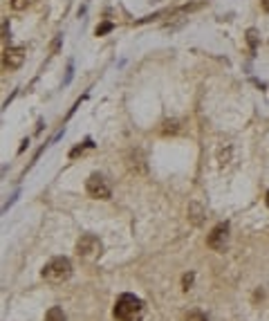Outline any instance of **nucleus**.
Here are the masks:
<instances>
[{
    "instance_id": "obj_1",
    "label": "nucleus",
    "mask_w": 269,
    "mask_h": 321,
    "mask_svg": "<svg viewBox=\"0 0 269 321\" xmlns=\"http://www.w3.org/2000/svg\"><path fill=\"white\" fill-rule=\"evenodd\" d=\"M117 321H142L144 317V301L139 296L123 292L119 299L115 301V310H112Z\"/></svg>"
},
{
    "instance_id": "obj_2",
    "label": "nucleus",
    "mask_w": 269,
    "mask_h": 321,
    "mask_svg": "<svg viewBox=\"0 0 269 321\" xmlns=\"http://www.w3.org/2000/svg\"><path fill=\"white\" fill-rule=\"evenodd\" d=\"M72 272H74V268L68 256H54L52 261L43 268L41 276L45 281H49V283H63V281H68L70 276H72Z\"/></svg>"
},
{
    "instance_id": "obj_3",
    "label": "nucleus",
    "mask_w": 269,
    "mask_h": 321,
    "mask_svg": "<svg viewBox=\"0 0 269 321\" xmlns=\"http://www.w3.org/2000/svg\"><path fill=\"white\" fill-rule=\"evenodd\" d=\"M76 254L83 261H97L103 254V242L95 236V234H83L76 241Z\"/></svg>"
},
{
    "instance_id": "obj_4",
    "label": "nucleus",
    "mask_w": 269,
    "mask_h": 321,
    "mask_svg": "<svg viewBox=\"0 0 269 321\" xmlns=\"http://www.w3.org/2000/svg\"><path fill=\"white\" fill-rule=\"evenodd\" d=\"M85 191H88L90 198H97V200H110L112 189L106 182V178L99 173H92L88 180H85Z\"/></svg>"
},
{
    "instance_id": "obj_5",
    "label": "nucleus",
    "mask_w": 269,
    "mask_h": 321,
    "mask_svg": "<svg viewBox=\"0 0 269 321\" xmlns=\"http://www.w3.org/2000/svg\"><path fill=\"white\" fill-rule=\"evenodd\" d=\"M227 241H229V225L227 222H220L211 229L209 238H206V245L213 249V252H222L227 247Z\"/></svg>"
},
{
    "instance_id": "obj_6",
    "label": "nucleus",
    "mask_w": 269,
    "mask_h": 321,
    "mask_svg": "<svg viewBox=\"0 0 269 321\" xmlns=\"http://www.w3.org/2000/svg\"><path fill=\"white\" fill-rule=\"evenodd\" d=\"M25 61V48H7L2 54V63L9 70H18Z\"/></svg>"
},
{
    "instance_id": "obj_7",
    "label": "nucleus",
    "mask_w": 269,
    "mask_h": 321,
    "mask_svg": "<svg viewBox=\"0 0 269 321\" xmlns=\"http://www.w3.org/2000/svg\"><path fill=\"white\" fill-rule=\"evenodd\" d=\"M247 45H249V50H251V54H256L258 52V45H260V34H258V29H247Z\"/></svg>"
},
{
    "instance_id": "obj_8",
    "label": "nucleus",
    "mask_w": 269,
    "mask_h": 321,
    "mask_svg": "<svg viewBox=\"0 0 269 321\" xmlns=\"http://www.w3.org/2000/svg\"><path fill=\"white\" fill-rule=\"evenodd\" d=\"M45 321H68V319H65V312L54 305V308H49V310L45 312Z\"/></svg>"
},
{
    "instance_id": "obj_9",
    "label": "nucleus",
    "mask_w": 269,
    "mask_h": 321,
    "mask_svg": "<svg viewBox=\"0 0 269 321\" xmlns=\"http://www.w3.org/2000/svg\"><path fill=\"white\" fill-rule=\"evenodd\" d=\"M164 135H177L179 131H182V126H179V121L177 119H169V121H164Z\"/></svg>"
},
{
    "instance_id": "obj_10",
    "label": "nucleus",
    "mask_w": 269,
    "mask_h": 321,
    "mask_svg": "<svg viewBox=\"0 0 269 321\" xmlns=\"http://www.w3.org/2000/svg\"><path fill=\"white\" fill-rule=\"evenodd\" d=\"M189 216L193 218V222H196V225H200V220H202V209H200V205H196V202H193V205L189 207Z\"/></svg>"
},
{
    "instance_id": "obj_11",
    "label": "nucleus",
    "mask_w": 269,
    "mask_h": 321,
    "mask_svg": "<svg viewBox=\"0 0 269 321\" xmlns=\"http://www.w3.org/2000/svg\"><path fill=\"white\" fill-rule=\"evenodd\" d=\"M112 29H115V25L106 21V23H101V25L97 27V29H95V34H97V36H106V34H110Z\"/></svg>"
},
{
    "instance_id": "obj_12",
    "label": "nucleus",
    "mask_w": 269,
    "mask_h": 321,
    "mask_svg": "<svg viewBox=\"0 0 269 321\" xmlns=\"http://www.w3.org/2000/svg\"><path fill=\"white\" fill-rule=\"evenodd\" d=\"M32 5V0H11V7L16 11H23V9H27V7Z\"/></svg>"
},
{
    "instance_id": "obj_13",
    "label": "nucleus",
    "mask_w": 269,
    "mask_h": 321,
    "mask_svg": "<svg viewBox=\"0 0 269 321\" xmlns=\"http://www.w3.org/2000/svg\"><path fill=\"white\" fill-rule=\"evenodd\" d=\"M193 279H196V274L189 272L182 276V290H191V285H193Z\"/></svg>"
},
{
    "instance_id": "obj_14",
    "label": "nucleus",
    "mask_w": 269,
    "mask_h": 321,
    "mask_svg": "<svg viewBox=\"0 0 269 321\" xmlns=\"http://www.w3.org/2000/svg\"><path fill=\"white\" fill-rule=\"evenodd\" d=\"M186 321H209V319H206L200 310H191L189 315H186Z\"/></svg>"
},
{
    "instance_id": "obj_15",
    "label": "nucleus",
    "mask_w": 269,
    "mask_h": 321,
    "mask_svg": "<svg viewBox=\"0 0 269 321\" xmlns=\"http://www.w3.org/2000/svg\"><path fill=\"white\" fill-rule=\"evenodd\" d=\"M61 43H63V34H58V36L52 41V45H49V52L56 54V52H58V48H61Z\"/></svg>"
},
{
    "instance_id": "obj_16",
    "label": "nucleus",
    "mask_w": 269,
    "mask_h": 321,
    "mask_svg": "<svg viewBox=\"0 0 269 321\" xmlns=\"http://www.w3.org/2000/svg\"><path fill=\"white\" fill-rule=\"evenodd\" d=\"M9 18H2V38H9Z\"/></svg>"
},
{
    "instance_id": "obj_17",
    "label": "nucleus",
    "mask_w": 269,
    "mask_h": 321,
    "mask_svg": "<svg viewBox=\"0 0 269 321\" xmlns=\"http://www.w3.org/2000/svg\"><path fill=\"white\" fill-rule=\"evenodd\" d=\"M72 74H74V65L70 63L68 65V74H65V83H70V81H72Z\"/></svg>"
},
{
    "instance_id": "obj_18",
    "label": "nucleus",
    "mask_w": 269,
    "mask_h": 321,
    "mask_svg": "<svg viewBox=\"0 0 269 321\" xmlns=\"http://www.w3.org/2000/svg\"><path fill=\"white\" fill-rule=\"evenodd\" d=\"M260 5H263L265 11H269V0H260Z\"/></svg>"
},
{
    "instance_id": "obj_19",
    "label": "nucleus",
    "mask_w": 269,
    "mask_h": 321,
    "mask_svg": "<svg viewBox=\"0 0 269 321\" xmlns=\"http://www.w3.org/2000/svg\"><path fill=\"white\" fill-rule=\"evenodd\" d=\"M267 205H269V191H267Z\"/></svg>"
}]
</instances>
